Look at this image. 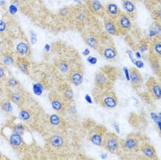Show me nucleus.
I'll list each match as a JSON object with an SVG mask.
<instances>
[{
    "label": "nucleus",
    "mask_w": 161,
    "mask_h": 160,
    "mask_svg": "<svg viewBox=\"0 0 161 160\" xmlns=\"http://www.w3.org/2000/svg\"><path fill=\"white\" fill-rule=\"evenodd\" d=\"M102 146L108 152L118 154L122 148V144L116 134L106 133L103 137Z\"/></svg>",
    "instance_id": "1"
},
{
    "label": "nucleus",
    "mask_w": 161,
    "mask_h": 160,
    "mask_svg": "<svg viewBox=\"0 0 161 160\" xmlns=\"http://www.w3.org/2000/svg\"><path fill=\"white\" fill-rule=\"evenodd\" d=\"M122 148L129 152H137L140 150L139 139L137 135L131 134L127 135L126 138L121 141Z\"/></svg>",
    "instance_id": "2"
},
{
    "label": "nucleus",
    "mask_w": 161,
    "mask_h": 160,
    "mask_svg": "<svg viewBox=\"0 0 161 160\" xmlns=\"http://www.w3.org/2000/svg\"><path fill=\"white\" fill-rule=\"evenodd\" d=\"M120 34L125 35L132 28L131 17L125 13H122L116 19Z\"/></svg>",
    "instance_id": "3"
},
{
    "label": "nucleus",
    "mask_w": 161,
    "mask_h": 160,
    "mask_svg": "<svg viewBox=\"0 0 161 160\" xmlns=\"http://www.w3.org/2000/svg\"><path fill=\"white\" fill-rule=\"evenodd\" d=\"M99 100L103 107L109 109L114 108L118 104L116 94L112 91H107L102 94Z\"/></svg>",
    "instance_id": "4"
},
{
    "label": "nucleus",
    "mask_w": 161,
    "mask_h": 160,
    "mask_svg": "<svg viewBox=\"0 0 161 160\" xmlns=\"http://www.w3.org/2000/svg\"><path fill=\"white\" fill-rule=\"evenodd\" d=\"M147 86L151 96L154 99L160 100L161 96V83L155 78L151 77L148 79Z\"/></svg>",
    "instance_id": "5"
},
{
    "label": "nucleus",
    "mask_w": 161,
    "mask_h": 160,
    "mask_svg": "<svg viewBox=\"0 0 161 160\" xmlns=\"http://www.w3.org/2000/svg\"><path fill=\"white\" fill-rule=\"evenodd\" d=\"M141 154L144 159L147 160H157V153L153 146L148 143H145L140 146Z\"/></svg>",
    "instance_id": "6"
},
{
    "label": "nucleus",
    "mask_w": 161,
    "mask_h": 160,
    "mask_svg": "<svg viewBox=\"0 0 161 160\" xmlns=\"http://www.w3.org/2000/svg\"><path fill=\"white\" fill-rule=\"evenodd\" d=\"M104 27L106 32L111 36H118L120 34L116 21L111 17H107L104 22Z\"/></svg>",
    "instance_id": "7"
},
{
    "label": "nucleus",
    "mask_w": 161,
    "mask_h": 160,
    "mask_svg": "<svg viewBox=\"0 0 161 160\" xmlns=\"http://www.w3.org/2000/svg\"><path fill=\"white\" fill-rule=\"evenodd\" d=\"M130 70V81L134 89L140 88L143 84V78L139 71L137 68L133 67Z\"/></svg>",
    "instance_id": "8"
},
{
    "label": "nucleus",
    "mask_w": 161,
    "mask_h": 160,
    "mask_svg": "<svg viewBox=\"0 0 161 160\" xmlns=\"http://www.w3.org/2000/svg\"><path fill=\"white\" fill-rule=\"evenodd\" d=\"M101 54L108 61H114L118 56V51L113 44H108L101 50Z\"/></svg>",
    "instance_id": "9"
},
{
    "label": "nucleus",
    "mask_w": 161,
    "mask_h": 160,
    "mask_svg": "<svg viewBox=\"0 0 161 160\" xmlns=\"http://www.w3.org/2000/svg\"><path fill=\"white\" fill-rule=\"evenodd\" d=\"M68 77L69 80L76 86L81 85L83 80V72L79 69L71 70L69 73Z\"/></svg>",
    "instance_id": "10"
},
{
    "label": "nucleus",
    "mask_w": 161,
    "mask_h": 160,
    "mask_svg": "<svg viewBox=\"0 0 161 160\" xmlns=\"http://www.w3.org/2000/svg\"><path fill=\"white\" fill-rule=\"evenodd\" d=\"M104 133L98 128H96L90 132L89 140L93 144L98 147H101L103 144V137Z\"/></svg>",
    "instance_id": "11"
},
{
    "label": "nucleus",
    "mask_w": 161,
    "mask_h": 160,
    "mask_svg": "<svg viewBox=\"0 0 161 160\" xmlns=\"http://www.w3.org/2000/svg\"><path fill=\"white\" fill-rule=\"evenodd\" d=\"M122 7L124 10L125 13L129 15L131 17L135 15L137 8L133 0H122Z\"/></svg>",
    "instance_id": "12"
},
{
    "label": "nucleus",
    "mask_w": 161,
    "mask_h": 160,
    "mask_svg": "<svg viewBox=\"0 0 161 160\" xmlns=\"http://www.w3.org/2000/svg\"><path fill=\"white\" fill-rule=\"evenodd\" d=\"M106 13L109 17L116 19L122 13L118 5L114 3H109L105 7Z\"/></svg>",
    "instance_id": "13"
},
{
    "label": "nucleus",
    "mask_w": 161,
    "mask_h": 160,
    "mask_svg": "<svg viewBox=\"0 0 161 160\" xmlns=\"http://www.w3.org/2000/svg\"><path fill=\"white\" fill-rule=\"evenodd\" d=\"M49 143L54 148L61 150L65 144V140L63 136L58 134H55L50 136L49 139Z\"/></svg>",
    "instance_id": "14"
},
{
    "label": "nucleus",
    "mask_w": 161,
    "mask_h": 160,
    "mask_svg": "<svg viewBox=\"0 0 161 160\" xmlns=\"http://www.w3.org/2000/svg\"><path fill=\"white\" fill-rule=\"evenodd\" d=\"M50 104L55 111L59 113L64 112L65 109V104L64 103V98L60 96H54L51 99Z\"/></svg>",
    "instance_id": "15"
},
{
    "label": "nucleus",
    "mask_w": 161,
    "mask_h": 160,
    "mask_svg": "<svg viewBox=\"0 0 161 160\" xmlns=\"http://www.w3.org/2000/svg\"><path fill=\"white\" fill-rule=\"evenodd\" d=\"M109 80L106 75L103 72H98L96 75V86L100 88L106 87L108 85Z\"/></svg>",
    "instance_id": "16"
},
{
    "label": "nucleus",
    "mask_w": 161,
    "mask_h": 160,
    "mask_svg": "<svg viewBox=\"0 0 161 160\" xmlns=\"http://www.w3.org/2000/svg\"><path fill=\"white\" fill-rule=\"evenodd\" d=\"M150 50L151 55L154 58L157 59L161 58V40L157 38L154 39Z\"/></svg>",
    "instance_id": "17"
},
{
    "label": "nucleus",
    "mask_w": 161,
    "mask_h": 160,
    "mask_svg": "<svg viewBox=\"0 0 161 160\" xmlns=\"http://www.w3.org/2000/svg\"><path fill=\"white\" fill-rule=\"evenodd\" d=\"M89 2L90 10L93 13L100 14L105 10V8L99 0H90Z\"/></svg>",
    "instance_id": "18"
},
{
    "label": "nucleus",
    "mask_w": 161,
    "mask_h": 160,
    "mask_svg": "<svg viewBox=\"0 0 161 160\" xmlns=\"http://www.w3.org/2000/svg\"><path fill=\"white\" fill-rule=\"evenodd\" d=\"M86 44L90 48L97 49L99 46V42L97 38L94 35H89L85 38Z\"/></svg>",
    "instance_id": "19"
},
{
    "label": "nucleus",
    "mask_w": 161,
    "mask_h": 160,
    "mask_svg": "<svg viewBox=\"0 0 161 160\" xmlns=\"http://www.w3.org/2000/svg\"><path fill=\"white\" fill-rule=\"evenodd\" d=\"M10 143L13 147H17L20 146L23 143V139L22 138L21 135L19 134H13L10 137Z\"/></svg>",
    "instance_id": "20"
},
{
    "label": "nucleus",
    "mask_w": 161,
    "mask_h": 160,
    "mask_svg": "<svg viewBox=\"0 0 161 160\" xmlns=\"http://www.w3.org/2000/svg\"><path fill=\"white\" fill-rule=\"evenodd\" d=\"M16 50L19 55L26 56L29 52V46L27 43L21 42L16 46Z\"/></svg>",
    "instance_id": "21"
},
{
    "label": "nucleus",
    "mask_w": 161,
    "mask_h": 160,
    "mask_svg": "<svg viewBox=\"0 0 161 160\" xmlns=\"http://www.w3.org/2000/svg\"><path fill=\"white\" fill-rule=\"evenodd\" d=\"M44 86L41 83H36L33 85L32 90L33 93L37 96H40L44 92Z\"/></svg>",
    "instance_id": "22"
},
{
    "label": "nucleus",
    "mask_w": 161,
    "mask_h": 160,
    "mask_svg": "<svg viewBox=\"0 0 161 160\" xmlns=\"http://www.w3.org/2000/svg\"><path fill=\"white\" fill-rule=\"evenodd\" d=\"M58 67L59 71L62 73H67L68 72L69 73V72L70 71L69 65L67 61H60Z\"/></svg>",
    "instance_id": "23"
},
{
    "label": "nucleus",
    "mask_w": 161,
    "mask_h": 160,
    "mask_svg": "<svg viewBox=\"0 0 161 160\" xmlns=\"http://www.w3.org/2000/svg\"><path fill=\"white\" fill-rule=\"evenodd\" d=\"M49 121L50 124L54 126H58L61 123L60 117L56 114H53L50 115Z\"/></svg>",
    "instance_id": "24"
},
{
    "label": "nucleus",
    "mask_w": 161,
    "mask_h": 160,
    "mask_svg": "<svg viewBox=\"0 0 161 160\" xmlns=\"http://www.w3.org/2000/svg\"><path fill=\"white\" fill-rule=\"evenodd\" d=\"M153 14L155 21L161 23V8L159 5L153 9Z\"/></svg>",
    "instance_id": "25"
},
{
    "label": "nucleus",
    "mask_w": 161,
    "mask_h": 160,
    "mask_svg": "<svg viewBox=\"0 0 161 160\" xmlns=\"http://www.w3.org/2000/svg\"><path fill=\"white\" fill-rule=\"evenodd\" d=\"M63 94H64V98L68 100H71L73 99L74 94H73V92L71 88H66L63 92Z\"/></svg>",
    "instance_id": "26"
},
{
    "label": "nucleus",
    "mask_w": 161,
    "mask_h": 160,
    "mask_svg": "<svg viewBox=\"0 0 161 160\" xmlns=\"http://www.w3.org/2000/svg\"><path fill=\"white\" fill-rule=\"evenodd\" d=\"M19 117L22 120L24 121H27L30 119L31 115L30 114L29 112L24 110V111H22L21 112L19 113Z\"/></svg>",
    "instance_id": "27"
},
{
    "label": "nucleus",
    "mask_w": 161,
    "mask_h": 160,
    "mask_svg": "<svg viewBox=\"0 0 161 160\" xmlns=\"http://www.w3.org/2000/svg\"><path fill=\"white\" fill-rule=\"evenodd\" d=\"M153 28L154 30L155 31V32L157 34V37H159L161 36V23H160L159 22L155 21V22L153 23V25L151 27Z\"/></svg>",
    "instance_id": "28"
},
{
    "label": "nucleus",
    "mask_w": 161,
    "mask_h": 160,
    "mask_svg": "<svg viewBox=\"0 0 161 160\" xmlns=\"http://www.w3.org/2000/svg\"><path fill=\"white\" fill-rule=\"evenodd\" d=\"M2 109L7 113H10L13 110V107L10 102H5L2 105Z\"/></svg>",
    "instance_id": "29"
},
{
    "label": "nucleus",
    "mask_w": 161,
    "mask_h": 160,
    "mask_svg": "<svg viewBox=\"0 0 161 160\" xmlns=\"http://www.w3.org/2000/svg\"><path fill=\"white\" fill-rule=\"evenodd\" d=\"M25 131V128L24 126L22 124H17L13 128V132L15 133L19 134L20 135H22L24 133Z\"/></svg>",
    "instance_id": "30"
},
{
    "label": "nucleus",
    "mask_w": 161,
    "mask_h": 160,
    "mask_svg": "<svg viewBox=\"0 0 161 160\" xmlns=\"http://www.w3.org/2000/svg\"><path fill=\"white\" fill-rule=\"evenodd\" d=\"M145 4L149 9H153L158 3L157 0H143Z\"/></svg>",
    "instance_id": "31"
},
{
    "label": "nucleus",
    "mask_w": 161,
    "mask_h": 160,
    "mask_svg": "<svg viewBox=\"0 0 161 160\" xmlns=\"http://www.w3.org/2000/svg\"><path fill=\"white\" fill-rule=\"evenodd\" d=\"M149 50V46L146 42L140 43L139 46V51L142 53H145Z\"/></svg>",
    "instance_id": "32"
},
{
    "label": "nucleus",
    "mask_w": 161,
    "mask_h": 160,
    "mask_svg": "<svg viewBox=\"0 0 161 160\" xmlns=\"http://www.w3.org/2000/svg\"><path fill=\"white\" fill-rule=\"evenodd\" d=\"M151 67L154 71H158V70L160 69V65L158 61L156 60V58H154L151 61Z\"/></svg>",
    "instance_id": "33"
},
{
    "label": "nucleus",
    "mask_w": 161,
    "mask_h": 160,
    "mask_svg": "<svg viewBox=\"0 0 161 160\" xmlns=\"http://www.w3.org/2000/svg\"><path fill=\"white\" fill-rule=\"evenodd\" d=\"M133 64L134 65L136 68L137 69H142L145 66V63L142 59H136V60Z\"/></svg>",
    "instance_id": "34"
},
{
    "label": "nucleus",
    "mask_w": 161,
    "mask_h": 160,
    "mask_svg": "<svg viewBox=\"0 0 161 160\" xmlns=\"http://www.w3.org/2000/svg\"><path fill=\"white\" fill-rule=\"evenodd\" d=\"M19 69L24 73L28 72V64L26 62H22L19 65Z\"/></svg>",
    "instance_id": "35"
},
{
    "label": "nucleus",
    "mask_w": 161,
    "mask_h": 160,
    "mask_svg": "<svg viewBox=\"0 0 161 160\" xmlns=\"http://www.w3.org/2000/svg\"><path fill=\"white\" fill-rule=\"evenodd\" d=\"M69 13L70 12H69L68 9L67 8H61L59 11V15L62 17H67V16H68Z\"/></svg>",
    "instance_id": "36"
},
{
    "label": "nucleus",
    "mask_w": 161,
    "mask_h": 160,
    "mask_svg": "<svg viewBox=\"0 0 161 160\" xmlns=\"http://www.w3.org/2000/svg\"><path fill=\"white\" fill-rule=\"evenodd\" d=\"M30 42L32 44H35L37 42V35L34 31L31 30L30 32Z\"/></svg>",
    "instance_id": "37"
},
{
    "label": "nucleus",
    "mask_w": 161,
    "mask_h": 160,
    "mask_svg": "<svg viewBox=\"0 0 161 160\" xmlns=\"http://www.w3.org/2000/svg\"><path fill=\"white\" fill-rule=\"evenodd\" d=\"M87 61L90 65H95L98 63V59L94 56H88Z\"/></svg>",
    "instance_id": "38"
},
{
    "label": "nucleus",
    "mask_w": 161,
    "mask_h": 160,
    "mask_svg": "<svg viewBox=\"0 0 161 160\" xmlns=\"http://www.w3.org/2000/svg\"><path fill=\"white\" fill-rule=\"evenodd\" d=\"M3 63L7 66L11 65L13 63V59L10 56H5L3 59Z\"/></svg>",
    "instance_id": "39"
},
{
    "label": "nucleus",
    "mask_w": 161,
    "mask_h": 160,
    "mask_svg": "<svg viewBox=\"0 0 161 160\" xmlns=\"http://www.w3.org/2000/svg\"><path fill=\"white\" fill-rule=\"evenodd\" d=\"M150 117L151 119L153 121L154 123H156L157 121L160 120V117H159V114L157 113L156 112H151L150 113Z\"/></svg>",
    "instance_id": "40"
},
{
    "label": "nucleus",
    "mask_w": 161,
    "mask_h": 160,
    "mask_svg": "<svg viewBox=\"0 0 161 160\" xmlns=\"http://www.w3.org/2000/svg\"><path fill=\"white\" fill-rule=\"evenodd\" d=\"M148 36L149 37L151 38V39H153V40L155 39V38H158L155 31L151 27L148 30Z\"/></svg>",
    "instance_id": "41"
},
{
    "label": "nucleus",
    "mask_w": 161,
    "mask_h": 160,
    "mask_svg": "<svg viewBox=\"0 0 161 160\" xmlns=\"http://www.w3.org/2000/svg\"><path fill=\"white\" fill-rule=\"evenodd\" d=\"M122 71L124 74L125 77L127 81H130V70L127 67H122Z\"/></svg>",
    "instance_id": "42"
},
{
    "label": "nucleus",
    "mask_w": 161,
    "mask_h": 160,
    "mask_svg": "<svg viewBox=\"0 0 161 160\" xmlns=\"http://www.w3.org/2000/svg\"><path fill=\"white\" fill-rule=\"evenodd\" d=\"M77 20L79 22H85L86 19H87V15L86 13H85V12H80L79 13H78V15H77Z\"/></svg>",
    "instance_id": "43"
},
{
    "label": "nucleus",
    "mask_w": 161,
    "mask_h": 160,
    "mask_svg": "<svg viewBox=\"0 0 161 160\" xmlns=\"http://www.w3.org/2000/svg\"><path fill=\"white\" fill-rule=\"evenodd\" d=\"M11 99V101L13 102V103L17 104L21 100V96L19 93H15L12 94Z\"/></svg>",
    "instance_id": "44"
},
{
    "label": "nucleus",
    "mask_w": 161,
    "mask_h": 160,
    "mask_svg": "<svg viewBox=\"0 0 161 160\" xmlns=\"http://www.w3.org/2000/svg\"><path fill=\"white\" fill-rule=\"evenodd\" d=\"M19 81L15 79V78H10L8 80V85L9 87H15L18 85Z\"/></svg>",
    "instance_id": "45"
},
{
    "label": "nucleus",
    "mask_w": 161,
    "mask_h": 160,
    "mask_svg": "<svg viewBox=\"0 0 161 160\" xmlns=\"http://www.w3.org/2000/svg\"><path fill=\"white\" fill-rule=\"evenodd\" d=\"M127 54L128 55V57L129 58L133 64L134 63V61L136 60V58L135 57L134 54L133 52V51L131 50H128L127 51Z\"/></svg>",
    "instance_id": "46"
},
{
    "label": "nucleus",
    "mask_w": 161,
    "mask_h": 160,
    "mask_svg": "<svg viewBox=\"0 0 161 160\" xmlns=\"http://www.w3.org/2000/svg\"><path fill=\"white\" fill-rule=\"evenodd\" d=\"M9 11L10 13L12 15H14L18 11V9H17V8L16 7V5H14V4H11V5L9 7Z\"/></svg>",
    "instance_id": "47"
},
{
    "label": "nucleus",
    "mask_w": 161,
    "mask_h": 160,
    "mask_svg": "<svg viewBox=\"0 0 161 160\" xmlns=\"http://www.w3.org/2000/svg\"><path fill=\"white\" fill-rule=\"evenodd\" d=\"M113 126H114V129L116 134H120V128L119 123L115 122V123H114Z\"/></svg>",
    "instance_id": "48"
},
{
    "label": "nucleus",
    "mask_w": 161,
    "mask_h": 160,
    "mask_svg": "<svg viewBox=\"0 0 161 160\" xmlns=\"http://www.w3.org/2000/svg\"><path fill=\"white\" fill-rule=\"evenodd\" d=\"M85 100L89 104H92L93 103V100L90 95L85 94Z\"/></svg>",
    "instance_id": "49"
},
{
    "label": "nucleus",
    "mask_w": 161,
    "mask_h": 160,
    "mask_svg": "<svg viewBox=\"0 0 161 160\" xmlns=\"http://www.w3.org/2000/svg\"><path fill=\"white\" fill-rule=\"evenodd\" d=\"M134 56L137 59H142V53L140 51H136L134 53Z\"/></svg>",
    "instance_id": "50"
},
{
    "label": "nucleus",
    "mask_w": 161,
    "mask_h": 160,
    "mask_svg": "<svg viewBox=\"0 0 161 160\" xmlns=\"http://www.w3.org/2000/svg\"><path fill=\"white\" fill-rule=\"evenodd\" d=\"M90 54V50L89 48H85L83 51H82V55L85 57H88Z\"/></svg>",
    "instance_id": "51"
},
{
    "label": "nucleus",
    "mask_w": 161,
    "mask_h": 160,
    "mask_svg": "<svg viewBox=\"0 0 161 160\" xmlns=\"http://www.w3.org/2000/svg\"><path fill=\"white\" fill-rule=\"evenodd\" d=\"M6 28V24L2 21H0V32H2L4 31Z\"/></svg>",
    "instance_id": "52"
},
{
    "label": "nucleus",
    "mask_w": 161,
    "mask_h": 160,
    "mask_svg": "<svg viewBox=\"0 0 161 160\" xmlns=\"http://www.w3.org/2000/svg\"><path fill=\"white\" fill-rule=\"evenodd\" d=\"M50 49H51V46H50V44H49L48 43H46L44 46V50H45V52H49L50 51Z\"/></svg>",
    "instance_id": "53"
},
{
    "label": "nucleus",
    "mask_w": 161,
    "mask_h": 160,
    "mask_svg": "<svg viewBox=\"0 0 161 160\" xmlns=\"http://www.w3.org/2000/svg\"><path fill=\"white\" fill-rule=\"evenodd\" d=\"M156 124L157 127L158 128V130H159L160 133L161 134V120H159V121H157V123H155Z\"/></svg>",
    "instance_id": "54"
},
{
    "label": "nucleus",
    "mask_w": 161,
    "mask_h": 160,
    "mask_svg": "<svg viewBox=\"0 0 161 160\" xmlns=\"http://www.w3.org/2000/svg\"><path fill=\"white\" fill-rule=\"evenodd\" d=\"M4 75V71L2 67H0V79L3 77Z\"/></svg>",
    "instance_id": "55"
},
{
    "label": "nucleus",
    "mask_w": 161,
    "mask_h": 160,
    "mask_svg": "<svg viewBox=\"0 0 161 160\" xmlns=\"http://www.w3.org/2000/svg\"><path fill=\"white\" fill-rule=\"evenodd\" d=\"M100 158H101L102 159H103V160H105L108 158V155L106 154L103 153V154L100 155Z\"/></svg>",
    "instance_id": "56"
},
{
    "label": "nucleus",
    "mask_w": 161,
    "mask_h": 160,
    "mask_svg": "<svg viewBox=\"0 0 161 160\" xmlns=\"http://www.w3.org/2000/svg\"><path fill=\"white\" fill-rule=\"evenodd\" d=\"M73 2H74L75 3H76V4H79V5H80V4H82V2H81V0H72Z\"/></svg>",
    "instance_id": "57"
},
{
    "label": "nucleus",
    "mask_w": 161,
    "mask_h": 160,
    "mask_svg": "<svg viewBox=\"0 0 161 160\" xmlns=\"http://www.w3.org/2000/svg\"><path fill=\"white\" fill-rule=\"evenodd\" d=\"M158 3L159 4V7L161 8V0H159V1H158Z\"/></svg>",
    "instance_id": "58"
},
{
    "label": "nucleus",
    "mask_w": 161,
    "mask_h": 160,
    "mask_svg": "<svg viewBox=\"0 0 161 160\" xmlns=\"http://www.w3.org/2000/svg\"><path fill=\"white\" fill-rule=\"evenodd\" d=\"M158 114H159V117H160V120H161V112L158 113Z\"/></svg>",
    "instance_id": "59"
},
{
    "label": "nucleus",
    "mask_w": 161,
    "mask_h": 160,
    "mask_svg": "<svg viewBox=\"0 0 161 160\" xmlns=\"http://www.w3.org/2000/svg\"><path fill=\"white\" fill-rule=\"evenodd\" d=\"M160 100H161V98H160Z\"/></svg>",
    "instance_id": "60"
},
{
    "label": "nucleus",
    "mask_w": 161,
    "mask_h": 160,
    "mask_svg": "<svg viewBox=\"0 0 161 160\" xmlns=\"http://www.w3.org/2000/svg\"><path fill=\"white\" fill-rule=\"evenodd\" d=\"M159 1V0H157V1Z\"/></svg>",
    "instance_id": "61"
},
{
    "label": "nucleus",
    "mask_w": 161,
    "mask_h": 160,
    "mask_svg": "<svg viewBox=\"0 0 161 160\" xmlns=\"http://www.w3.org/2000/svg\"><path fill=\"white\" fill-rule=\"evenodd\" d=\"M133 1H134V0H133Z\"/></svg>",
    "instance_id": "62"
}]
</instances>
